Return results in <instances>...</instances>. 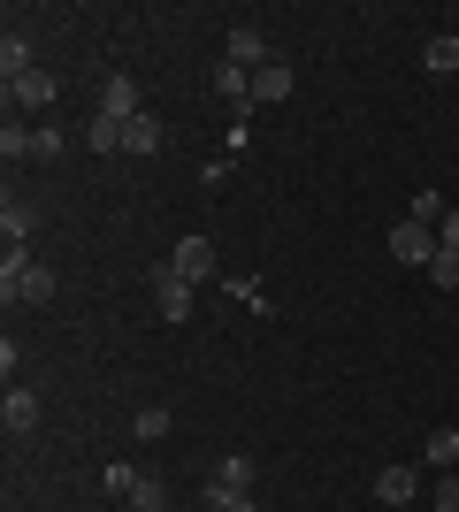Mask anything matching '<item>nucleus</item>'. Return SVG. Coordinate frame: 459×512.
<instances>
[{
    "label": "nucleus",
    "instance_id": "nucleus-1",
    "mask_svg": "<svg viewBox=\"0 0 459 512\" xmlns=\"http://www.w3.org/2000/svg\"><path fill=\"white\" fill-rule=\"evenodd\" d=\"M54 268H39V260L23 253V245H8V260H0V299L8 306H54Z\"/></svg>",
    "mask_w": 459,
    "mask_h": 512
},
{
    "label": "nucleus",
    "instance_id": "nucleus-2",
    "mask_svg": "<svg viewBox=\"0 0 459 512\" xmlns=\"http://www.w3.org/2000/svg\"><path fill=\"white\" fill-rule=\"evenodd\" d=\"M146 291H153V306H161V321H192V291L199 283L176 268V260H153L146 268Z\"/></svg>",
    "mask_w": 459,
    "mask_h": 512
},
{
    "label": "nucleus",
    "instance_id": "nucleus-3",
    "mask_svg": "<svg viewBox=\"0 0 459 512\" xmlns=\"http://www.w3.org/2000/svg\"><path fill=\"white\" fill-rule=\"evenodd\" d=\"M383 245H391V260H406V268H429V260H437V230H429V222H414V214H406V222H391V237H383Z\"/></svg>",
    "mask_w": 459,
    "mask_h": 512
},
{
    "label": "nucleus",
    "instance_id": "nucleus-4",
    "mask_svg": "<svg viewBox=\"0 0 459 512\" xmlns=\"http://www.w3.org/2000/svg\"><path fill=\"white\" fill-rule=\"evenodd\" d=\"M62 100V85H54V77H46V69H23L16 85H8V115H16V107H31V115H46V107Z\"/></svg>",
    "mask_w": 459,
    "mask_h": 512
},
{
    "label": "nucleus",
    "instance_id": "nucleus-5",
    "mask_svg": "<svg viewBox=\"0 0 459 512\" xmlns=\"http://www.w3.org/2000/svg\"><path fill=\"white\" fill-rule=\"evenodd\" d=\"M222 62H238V69H253V77H261V69L276 62V54H268V39L253 31V23H238V31L222 39Z\"/></svg>",
    "mask_w": 459,
    "mask_h": 512
},
{
    "label": "nucleus",
    "instance_id": "nucleus-6",
    "mask_svg": "<svg viewBox=\"0 0 459 512\" xmlns=\"http://www.w3.org/2000/svg\"><path fill=\"white\" fill-rule=\"evenodd\" d=\"M0 428H8V436H31V428H39V390L8 383V398H0Z\"/></svg>",
    "mask_w": 459,
    "mask_h": 512
},
{
    "label": "nucleus",
    "instance_id": "nucleus-7",
    "mask_svg": "<svg viewBox=\"0 0 459 512\" xmlns=\"http://www.w3.org/2000/svg\"><path fill=\"white\" fill-rule=\"evenodd\" d=\"M169 260H176V268H184L192 283H207V276H215V245H207V237H176V245H169Z\"/></svg>",
    "mask_w": 459,
    "mask_h": 512
},
{
    "label": "nucleus",
    "instance_id": "nucleus-8",
    "mask_svg": "<svg viewBox=\"0 0 459 512\" xmlns=\"http://www.w3.org/2000/svg\"><path fill=\"white\" fill-rule=\"evenodd\" d=\"M100 115H115V123H138V115H146L131 77H108V85H100Z\"/></svg>",
    "mask_w": 459,
    "mask_h": 512
},
{
    "label": "nucleus",
    "instance_id": "nucleus-9",
    "mask_svg": "<svg viewBox=\"0 0 459 512\" xmlns=\"http://www.w3.org/2000/svg\"><path fill=\"white\" fill-rule=\"evenodd\" d=\"M161 146H169L161 115H138V123H123V153H138V161H146V153H161Z\"/></svg>",
    "mask_w": 459,
    "mask_h": 512
},
{
    "label": "nucleus",
    "instance_id": "nucleus-10",
    "mask_svg": "<svg viewBox=\"0 0 459 512\" xmlns=\"http://www.w3.org/2000/svg\"><path fill=\"white\" fill-rule=\"evenodd\" d=\"M414 490H421L414 467H383L375 474V497H383V505H414Z\"/></svg>",
    "mask_w": 459,
    "mask_h": 512
},
{
    "label": "nucleus",
    "instance_id": "nucleus-11",
    "mask_svg": "<svg viewBox=\"0 0 459 512\" xmlns=\"http://www.w3.org/2000/svg\"><path fill=\"white\" fill-rule=\"evenodd\" d=\"M291 92H299V69L291 62H268L261 77H253V100H291Z\"/></svg>",
    "mask_w": 459,
    "mask_h": 512
},
{
    "label": "nucleus",
    "instance_id": "nucleus-12",
    "mask_svg": "<svg viewBox=\"0 0 459 512\" xmlns=\"http://www.w3.org/2000/svg\"><path fill=\"white\" fill-rule=\"evenodd\" d=\"M421 459L437 474H459V428H429V444H421Z\"/></svg>",
    "mask_w": 459,
    "mask_h": 512
},
{
    "label": "nucleus",
    "instance_id": "nucleus-13",
    "mask_svg": "<svg viewBox=\"0 0 459 512\" xmlns=\"http://www.w3.org/2000/svg\"><path fill=\"white\" fill-rule=\"evenodd\" d=\"M215 92H222L230 107H245V100H253V69H238V62H215Z\"/></svg>",
    "mask_w": 459,
    "mask_h": 512
},
{
    "label": "nucleus",
    "instance_id": "nucleus-14",
    "mask_svg": "<svg viewBox=\"0 0 459 512\" xmlns=\"http://www.w3.org/2000/svg\"><path fill=\"white\" fill-rule=\"evenodd\" d=\"M199 505H207V512H261V505H253V490H230V482H207Z\"/></svg>",
    "mask_w": 459,
    "mask_h": 512
},
{
    "label": "nucleus",
    "instance_id": "nucleus-15",
    "mask_svg": "<svg viewBox=\"0 0 459 512\" xmlns=\"http://www.w3.org/2000/svg\"><path fill=\"white\" fill-rule=\"evenodd\" d=\"M23 69H39V62H31V39H23V31H8V39H0V77L16 85Z\"/></svg>",
    "mask_w": 459,
    "mask_h": 512
},
{
    "label": "nucleus",
    "instance_id": "nucleus-16",
    "mask_svg": "<svg viewBox=\"0 0 459 512\" xmlns=\"http://www.w3.org/2000/svg\"><path fill=\"white\" fill-rule=\"evenodd\" d=\"M123 505L131 512H169V482H161V474H138V490L123 497Z\"/></svg>",
    "mask_w": 459,
    "mask_h": 512
},
{
    "label": "nucleus",
    "instance_id": "nucleus-17",
    "mask_svg": "<svg viewBox=\"0 0 459 512\" xmlns=\"http://www.w3.org/2000/svg\"><path fill=\"white\" fill-rule=\"evenodd\" d=\"M169 428H176V421H169V406H138V413H131V436H138V444H161Z\"/></svg>",
    "mask_w": 459,
    "mask_h": 512
},
{
    "label": "nucleus",
    "instance_id": "nucleus-18",
    "mask_svg": "<svg viewBox=\"0 0 459 512\" xmlns=\"http://www.w3.org/2000/svg\"><path fill=\"white\" fill-rule=\"evenodd\" d=\"M85 146L92 153H123V123H115V115H92V123H85Z\"/></svg>",
    "mask_w": 459,
    "mask_h": 512
},
{
    "label": "nucleus",
    "instance_id": "nucleus-19",
    "mask_svg": "<svg viewBox=\"0 0 459 512\" xmlns=\"http://www.w3.org/2000/svg\"><path fill=\"white\" fill-rule=\"evenodd\" d=\"M31 222H39V214L23 207V199H8V207H0V237H8V245H23V237H31Z\"/></svg>",
    "mask_w": 459,
    "mask_h": 512
},
{
    "label": "nucleus",
    "instance_id": "nucleus-20",
    "mask_svg": "<svg viewBox=\"0 0 459 512\" xmlns=\"http://www.w3.org/2000/svg\"><path fill=\"white\" fill-rule=\"evenodd\" d=\"M421 62L437 69V77H452V69H459V39H452V31H444V39H429V46H421Z\"/></svg>",
    "mask_w": 459,
    "mask_h": 512
},
{
    "label": "nucleus",
    "instance_id": "nucleus-21",
    "mask_svg": "<svg viewBox=\"0 0 459 512\" xmlns=\"http://www.w3.org/2000/svg\"><path fill=\"white\" fill-rule=\"evenodd\" d=\"M0 153H8V161H31V123L8 115V123H0Z\"/></svg>",
    "mask_w": 459,
    "mask_h": 512
},
{
    "label": "nucleus",
    "instance_id": "nucleus-22",
    "mask_svg": "<svg viewBox=\"0 0 459 512\" xmlns=\"http://www.w3.org/2000/svg\"><path fill=\"white\" fill-rule=\"evenodd\" d=\"M406 214H414V222H429V230H437V222H444V214H452V207H444V192H414V199H406Z\"/></svg>",
    "mask_w": 459,
    "mask_h": 512
},
{
    "label": "nucleus",
    "instance_id": "nucleus-23",
    "mask_svg": "<svg viewBox=\"0 0 459 512\" xmlns=\"http://www.w3.org/2000/svg\"><path fill=\"white\" fill-rule=\"evenodd\" d=\"M215 482H230V490H253V459H245V451H230V459L215 467Z\"/></svg>",
    "mask_w": 459,
    "mask_h": 512
},
{
    "label": "nucleus",
    "instance_id": "nucleus-24",
    "mask_svg": "<svg viewBox=\"0 0 459 512\" xmlns=\"http://www.w3.org/2000/svg\"><path fill=\"white\" fill-rule=\"evenodd\" d=\"M429 283H437V291H459V253H444V245H437V260H429Z\"/></svg>",
    "mask_w": 459,
    "mask_h": 512
},
{
    "label": "nucleus",
    "instance_id": "nucleus-25",
    "mask_svg": "<svg viewBox=\"0 0 459 512\" xmlns=\"http://www.w3.org/2000/svg\"><path fill=\"white\" fill-rule=\"evenodd\" d=\"M69 146V138H62V130H54V123H39V130H31V161H54V153H62Z\"/></svg>",
    "mask_w": 459,
    "mask_h": 512
},
{
    "label": "nucleus",
    "instance_id": "nucleus-26",
    "mask_svg": "<svg viewBox=\"0 0 459 512\" xmlns=\"http://www.w3.org/2000/svg\"><path fill=\"white\" fill-rule=\"evenodd\" d=\"M100 482H108V497H131V490H138V467H123V459H115Z\"/></svg>",
    "mask_w": 459,
    "mask_h": 512
},
{
    "label": "nucleus",
    "instance_id": "nucleus-27",
    "mask_svg": "<svg viewBox=\"0 0 459 512\" xmlns=\"http://www.w3.org/2000/svg\"><path fill=\"white\" fill-rule=\"evenodd\" d=\"M437 512H459V474H437Z\"/></svg>",
    "mask_w": 459,
    "mask_h": 512
},
{
    "label": "nucleus",
    "instance_id": "nucleus-28",
    "mask_svg": "<svg viewBox=\"0 0 459 512\" xmlns=\"http://www.w3.org/2000/svg\"><path fill=\"white\" fill-rule=\"evenodd\" d=\"M437 245H444V253H459V207H452V214L437 222Z\"/></svg>",
    "mask_w": 459,
    "mask_h": 512
}]
</instances>
